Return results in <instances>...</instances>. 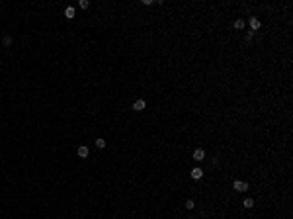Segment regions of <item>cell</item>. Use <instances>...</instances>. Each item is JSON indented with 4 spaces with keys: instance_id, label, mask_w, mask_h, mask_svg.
Masks as SVG:
<instances>
[{
    "instance_id": "3",
    "label": "cell",
    "mask_w": 293,
    "mask_h": 219,
    "mask_svg": "<svg viewBox=\"0 0 293 219\" xmlns=\"http://www.w3.org/2000/svg\"><path fill=\"white\" fill-rule=\"evenodd\" d=\"M145 108H147V102H145L143 98L135 100V104H133V110H135V112H143Z\"/></svg>"
},
{
    "instance_id": "12",
    "label": "cell",
    "mask_w": 293,
    "mask_h": 219,
    "mask_svg": "<svg viewBox=\"0 0 293 219\" xmlns=\"http://www.w3.org/2000/svg\"><path fill=\"white\" fill-rule=\"evenodd\" d=\"M88 0H80V2H78V8H82V10H86V8H88Z\"/></svg>"
},
{
    "instance_id": "8",
    "label": "cell",
    "mask_w": 293,
    "mask_h": 219,
    "mask_svg": "<svg viewBox=\"0 0 293 219\" xmlns=\"http://www.w3.org/2000/svg\"><path fill=\"white\" fill-rule=\"evenodd\" d=\"M94 143H96V147H98V149H104V147H106V139H102V137H98V139L94 141Z\"/></svg>"
},
{
    "instance_id": "13",
    "label": "cell",
    "mask_w": 293,
    "mask_h": 219,
    "mask_svg": "<svg viewBox=\"0 0 293 219\" xmlns=\"http://www.w3.org/2000/svg\"><path fill=\"white\" fill-rule=\"evenodd\" d=\"M194 205H195L194 200H188V201H186V207H188V209H194Z\"/></svg>"
},
{
    "instance_id": "6",
    "label": "cell",
    "mask_w": 293,
    "mask_h": 219,
    "mask_svg": "<svg viewBox=\"0 0 293 219\" xmlns=\"http://www.w3.org/2000/svg\"><path fill=\"white\" fill-rule=\"evenodd\" d=\"M75 14H76V8H75V6H66V10H65V16H66V18L72 20V18H75Z\"/></svg>"
},
{
    "instance_id": "7",
    "label": "cell",
    "mask_w": 293,
    "mask_h": 219,
    "mask_svg": "<svg viewBox=\"0 0 293 219\" xmlns=\"http://www.w3.org/2000/svg\"><path fill=\"white\" fill-rule=\"evenodd\" d=\"M260 26H262V22H260L258 18H250V28H252V31L260 29Z\"/></svg>"
},
{
    "instance_id": "4",
    "label": "cell",
    "mask_w": 293,
    "mask_h": 219,
    "mask_svg": "<svg viewBox=\"0 0 293 219\" xmlns=\"http://www.w3.org/2000/svg\"><path fill=\"white\" fill-rule=\"evenodd\" d=\"M194 159L197 160V163H201V160L205 159V151H203V149H195V151H194Z\"/></svg>"
},
{
    "instance_id": "9",
    "label": "cell",
    "mask_w": 293,
    "mask_h": 219,
    "mask_svg": "<svg viewBox=\"0 0 293 219\" xmlns=\"http://www.w3.org/2000/svg\"><path fill=\"white\" fill-rule=\"evenodd\" d=\"M242 205H244V207H246V209H250L252 205H254V200H252V198H246V200L242 201Z\"/></svg>"
},
{
    "instance_id": "14",
    "label": "cell",
    "mask_w": 293,
    "mask_h": 219,
    "mask_svg": "<svg viewBox=\"0 0 293 219\" xmlns=\"http://www.w3.org/2000/svg\"><path fill=\"white\" fill-rule=\"evenodd\" d=\"M252 37H254V31H248L246 33V41H252Z\"/></svg>"
},
{
    "instance_id": "11",
    "label": "cell",
    "mask_w": 293,
    "mask_h": 219,
    "mask_svg": "<svg viewBox=\"0 0 293 219\" xmlns=\"http://www.w3.org/2000/svg\"><path fill=\"white\" fill-rule=\"evenodd\" d=\"M235 28L242 29V28H244V20H235Z\"/></svg>"
},
{
    "instance_id": "5",
    "label": "cell",
    "mask_w": 293,
    "mask_h": 219,
    "mask_svg": "<svg viewBox=\"0 0 293 219\" xmlns=\"http://www.w3.org/2000/svg\"><path fill=\"white\" fill-rule=\"evenodd\" d=\"M201 176H203V170H201L199 166H195L194 170H191V178H194V180H199Z\"/></svg>"
},
{
    "instance_id": "10",
    "label": "cell",
    "mask_w": 293,
    "mask_h": 219,
    "mask_svg": "<svg viewBox=\"0 0 293 219\" xmlns=\"http://www.w3.org/2000/svg\"><path fill=\"white\" fill-rule=\"evenodd\" d=\"M12 43H14V39L10 37V35H6V37H4V41H2V45H4V47H10Z\"/></svg>"
},
{
    "instance_id": "2",
    "label": "cell",
    "mask_w": 293,
    "mask_h": 219,
    "mask_svg": "<svg viewBox=\"0 0 293 219\" xmlns=\"http://www.w3.org/2000/svg\"><path fill=\"white\" fill-rule=\"evenodd\" d=\"M76 153H78V157H80V159H88V155H90V149L86 147V145H80L78 149H76Z\"/></svg>"
},
{
    "instance_id": "1",
    "label": "cell",
    "mask_w": 293,
    "mask_h": 219,
    "mask_svg": "<svg viewBox=\"0 0 293 219\" xmlns=\"http://www.w3.org/2000/svg\"><path fill=\"white\" fill-rule=\"evenodd\" d=\"M233 188H235V192H246L248 188V182H242V180H235V184H233Z\"/></svg>"
},
{
    "instance_id": "15",
    "label": "cell",
    "mask_w": 293,
    "mask_h": 219,
    "mask_svg": "<svg viewBox=\"0 0 293 219\" xmlns=\"http://www.w3.org/2000/svg\"><path fill=\"white\" fill-rule=\"evenodd\" d=\"M190 219H194V217H190Z\"/></svg>"
}]
</instances>
